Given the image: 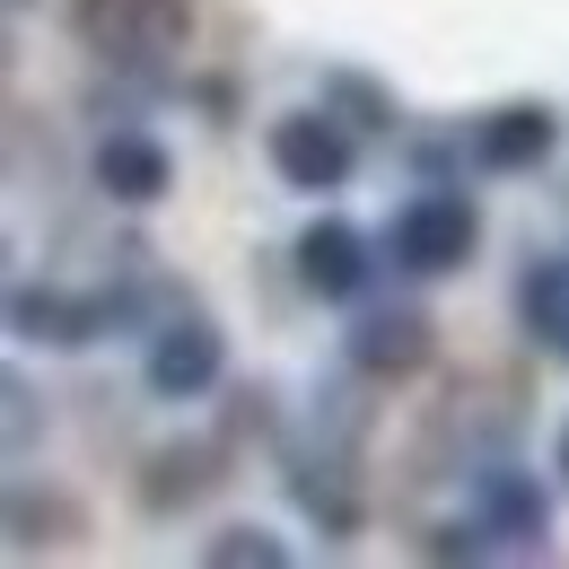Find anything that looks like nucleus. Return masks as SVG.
<instances>
[{"label": "nucleus", "instance_id": "nucleus-18", "mask_svg": "<svg viewBox=\"0 0 569 569\" xmlns=\"http://www.w3.org/2000/svg\"><path fill=\"white\" fill-rule=\"evenodd\" d=\"M552 465H561V482H569V421H561V447H552Z\"/></svg>", "mask_w": 569, "mask_h": 569}, {"label": "nucleus", "instance_id": "nucleus-2", "mask_svg": "<svg viewBox=\"0 0 569 569\" xmlns=\"http://www.w3.org/2000/svg\"><path fill=\"white\" fill-rule=\"evenodd\" d=\"M473 246H482V211H473L465 193H447V184L412 193V202L395 211V228H386V254H395V272H412V281L465 272Z\"/></svg>", "mask_w": 569, "mask_h": 569}, {"label": "nucleus", "instance_id": "nucleus-6", "mask_svg": "<svg viewBox=\"0 0 569 569\" xmlns=\"http://www.w3.org/2000/svg\"><path fill=\"white\" fill-rule=\"evenodd\" d=\"M552 149H561V114H552V106H491V114H473V132H465V158H473L482 176H535Z\"/></svg>", "mask_w": 569, "mask_h": 569}, {"label": "nucleus", "instance_id": "nucleus-9", "mask_svg": "<svg viewBox=\"0 0 569 569\" xmlns=\"http://www.w3.org/2000/svg\"><path fill=\"white\" fill-rule=\"evenodd\" d=\"M9 333L18 342H44V351H88L106 333V307L71 298V289H44V281H18L9 289Z\"/></svg>", "mask_w": 569, "mask_h": 569}, {"label": "nucleus", "instance_id": "nucleus-5", "mask_svg": "<svg viewBox=\"0 0 569 569\" xmlns=\"http://www.w3.org/2000/svg\"><path fill=\"white\" fill-rule=\"evenodd\" d=\"M429 351H438V325H429L421 307H359L351 325H342V359H351L359 377H377V386L421 377Z\"/></svg>", "mask_w": 569, "mask_h": 569}, {"label": "nucleus", "instance_id": "nucleus-19", "mask_svg": "<svg viewBox=\"0 0 569 569\" xmlns=\"http://www.w3.org/2000/svg\"><path fill=\"white\" fill-rule=\"evenodd\" d=\"M9 9H27V0H9Z\"/></svg>", "mask_w": 569, "mask_h": 569}, {"label": "nucleus", "instance_id": "nucleus-8", "mask_svg": "<svg viewBox=\"0 0 569 569\" xmlns=\"http://www.w3.org/2000/svg\"><path fill=\"white\" fill-rule=\"evenodd\" d=\"M97 193L106 202H132V211H149V202H167V184H176V158H167V141L158 132H141V123H114L106 141H97Z\"/></svg>", "mask_w": 569, "mask_h": 569}, {"label": "nucleus", "instance_id": "nucleus-11", "mask_svg": "<svg viewBox=\"0 0 569 569\" xmlns=\"http://www.w3.org/2000/svg\"><path fill=\"white\" fill-rule=\"evenodd\" d=\"M517 325H526L543 351L569 359V246L543 254V263H526V281H517Z\"/></svg>", "mask_w": 569, "mask_h": 569}, {"label": "nucleus", "instance_id": "nucleus-13", "mask_svg": "<svg viewBox=\"0 0 569 569\" xmlns=\"http://www.w3.org/2000/svg\"><path fill=\"white\" fill-rule=\"evenodd\" d=\"M219 473H228L219 447H158V456L141 465V499H149V508H184V499L211 491Z\"/></svg>", "mask_w": 569, "mask_h": 569}, {"label": "nucleus", "instance_id": "nucleus-14", "mask_svg": "<svg viewBox=\"0 0 569 569\" xmlns=\"http://www.w3.org/2000/svg\"><path fill=\"white\" fill-rule=\"evenodd\" d=\"M202 561L211 569H289V543L263 535V526H219V535H202Z\"/></svg>", "mask_w": 569, "mask_h": 569}, {"label": "nucleus", "instance_id": "nucleus-16", "mask_svg": "<svg viewBox=\"0 0 569 569\" xmlns=\"http://www.w3.org/2000/svg\"><path fill=\"white\" fill-rule=\"evenodd\" d=\"M325 106H351L342 123H359V132H395V106L368 88V79H351V71H333L325 79Z\"/></svg>", "mask_w": 569, "mask_h": 569}, {"label": "nucleus", "instance_id": "nucleus-7", "mask_svg": "<svg viewBox=\"0 0 569 569\" xmlns=\"http://www.w3.org/2000/svg\"><path fill=\"white\" fill-rule=\"evenodd\" d=\"M473 535H491L508 552H543L552 499L535 491V473H517V465H482L473 473Z\"/></svg>", "mask_w": 569, "mask_h": 569}, {"label": "nucleus", "instance_id": "nucleus-17", "mask_svg": "<svg viewBox=\"0 0 569 569\" xmlns=\"http://www.w3.org/2000/svg\"><path fill=\"white\" fill-rule=\"evenodd\" d=\"M0 395H9V456H27V438H36V386H27V377H9Z\"/></svg>", "mask_w": 569, "mask_h": 569}, {"label": "nucleus", "instance_id": "nucleus-12", "mask_svg": "<svg viewBox=\"0 0 569 569\" xmlns=\"http://www.w3.org/2000/svg\"><path fill=\"white\" fill-rule=\"evenodd\" d=\"M289 491H298V508H307L325 535H351V526H359L351 465H333V456H298V465H289Z\"/></svg>", "mask_w": 569, "mask_h": 569}, {"label": "nucleus", "instance_id": "nucleus-3", "mask_svg": "<svg viewBox=\"0 0 569 569\" xmlns=\"http://www.w3.org/2000/svg\"><path fill=\"white\" fill-rule=\"evenodd\" d=\"M263 158L289 193H342L359 176V132L333 114V106H307V114H281L263 132Z\"/></svg>", "mask_w": 569, "mask_h": 569}, {"label": "nucleus", "instance_id": "nucleus-15", "mask_svg": "<svg viewBox=\"0 0 569 569\" xmlns=\"http://www.w3.org/2000/svg\"><path fill=\"white\" fill-rule=\"evenodd\" d=\"M36 526H62V535H79V508H71V499H53V491L36 499L27 482H18V491H9V543H18V552H36V543H44Z\"/></svg>", "mask_w": 569, "mask_h": 569}, {"label": "nucleus", "instance_id": "nucleus-4", "mask_svg": "<svg viewBox=\"0 0 569 569\" xmlns=\"http://www.w3.org/2000/svg\"><path fill=\"white\" fill-rule=\"evenodd\" d=\"M141 377H149V395H158V403H202L219 377H228V333H219L211 316L176 307V316H158V325H149Z\"/></svg>", "mask_w": 569, "mask_h": 569}, {"label": "nucleus", "instance_id": "nucleus-10", "mask_svg": "<svg viewBox=\"0 0 569 569\" xmlns=\"http://www.w3.org/2000/svg\"><path fill=\"white\" fill-rule=\"evenodd\" d=\"M368 272H377V254H368V237H359L351 219H316L298 237V281L316 289V298H359Z\"/></svg>", "mask_w": 569, "mask_h": 569}, {"label": "nucleus", "instance_id": "nucleus-1", "mask_svg": "<svg viewBox=\"0 0 569 569\" xmlns=\"http://www.w3.org/2000/svg\"><path fill=\"white\" fill-rule=\"evenodd\" d=\"M71 27L97 62L149 71L193 36V0H71Z\"/></svg>", "mask_w": 569, "mask_h": 569}]
</instances>
